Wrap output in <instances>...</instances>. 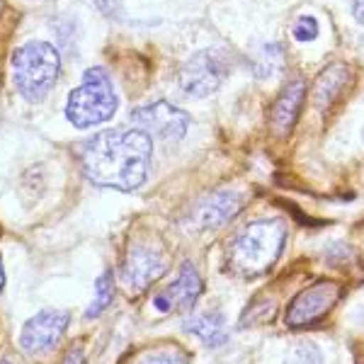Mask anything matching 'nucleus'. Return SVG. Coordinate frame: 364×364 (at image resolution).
<instances>
[{
    "label": "nucleus",
    "mask_w": 364,
    "mask_h": 364,
    "mask_svg": "<svg viewBox=\"0 0 364 364\" xmlns=\"http://www.w3.org/2000/svg\"><path fill=\"white\" fill-rule=\"evenodd\" d=\"M3 284H5V272H3V262H0V291H3Z\"/></svg>",
    "instance_id": "4be33fe9"
},
{
    "label": "nucleus",
    "mask_w": 364,
    "mask_h": 364,
    "mask_svg": "<svg viewBox=\"0 0 364 364\" xmlns=\"http://www.w3.org/2000/svg\"><path fill=\"white\" fill-rule=\"evenodd\" d=\"M304 95H306V83L301 78H294L282 87L279 97L272 105V112H269V127L277 136H287L294 129L296 117L301 112Z\"/></svg>",
    "instance_id": "f8f14e48"
},
{
    "label": "nucleus",
    "mask_w": 364,
    "mask_h": 364,
    "mask_svg": "<svg viewBox=\"0 0 364 364\" xmlns=\"http://www.w3.org/2000/svg\"><path fill=\"white\" fill-rule=\"evenodd\" d=\"M352 13H355V20L364 25V0H352Z\"/></svg>",
    "instance_id": "412c9836"
},
{
    "label": "nucleus",
    "mask_w": 364,
    "mask_h": 364,
    "mask_svg": "<svg viewBox=\"0 0 364 364\" xmlns=\"http://www.w3.org/2000/svg\"><path fill=\"white\" fill-rule=\"evenodd\" d=\"M243 209V197L236 190H216L199 199L195 207L190 209L187 216V228L190 231H209V228H219L226 221H231L238 211Z\"/></svg>",
    "instance_id": "9d476101"
},
{
    "label": "nucleus",
    "mask_w": 364,
    "mask_h": 364,
    "mask_svg": "<svg viewBox=\"0 0 364 364\" xmlns=\"http://www.w3.org/2000/svg\"><path fill=\"white\" fill-rule=\"evenodd\" d=\"M202 291L204 282L199 277V272L195 269V265L185 262L180 267L178 277L170 282L163 294L156 296L154 304L158 311H166V314H187L197 304V299L202 296Z\"/></svg>",
    "instance_id": "9b49d317"
},
{
    "label": "nucleus",
    "mask_w": 364,
    "mask_h": 364,
    "mask_svg": "<svg viewBox=\"0 0 364 364\" xmlns=\"http://www.w3.org/2000/svg\"><path fill=\"white\" fill-rule=\"evenodd\" d=\"M13 83L27 102H42L56 85L61 56L51 44L29 42L13 54Z\"/></svg>",
    "instance_id": "7ed1b4c3"
},
{
    "label": "nucleus",
    "mask_w": 364,
    "mask_h": 364,
    "mask_svg": "<svg viewBox=\"0 0 364 364\" xmlns=\"http://www.w3.org/2000/svg\"><path fill=\"white\" fill-rule=\"evenodd\" d=\"M154 144L141 129H112L85 141L80 166L85 178L97 187L134 192L149 178Z\"/></svg>",
    "instance_id": "f257e3e1"
},
{
    "label": "nucleus",
    "mask_w": 364,
    "mask_h": 364,
    "mask_svg": "<svg viewBox=\"0 0 364 364\" xmlns=\"http://www.w3.org/2000/svg\"><path fill=\"white\" fill-rule=\"evenodd\" d=\"M139 364H190L187 355L178 348H170V350H156L151 355L141 357Z\"/></svg>",
    "instance_id": "f3484780"
},
{
    "label": "nucleus",
    "mask_w": 364,
    "mask_h": 364,
    "mask_svg": "<svg viewBox=\"0 0 364 364\" xmlns=\"http://www.w3.org/2000/svg\"><path fill=\"white\" fill-rule=\"evenodd\" d=\"M287 240L282 221H252L228 245V265L240 277H260L277 262Z\"/></svg>",
    "instance_id": "f03ea898"
},
{
    "label": "nucleus",
    "mask_w": 364,
    "mask_h": 364,
    "mask_svg": "<svg viewBox=\"0 0 364 364\" xmlns=\"http://www.w3.org/2000/svg\"><path fill=\"white\" fill-rule=\"evenodd\" d=\"M117 105H119V100H117L107 70L92 66L83 73V83L68 95L66 119L78 129H90L112 119Z\"/></svg>",
    "instance_id": "20e7f679"
},
{
    "label": "nucleus",
    "mask_w": 364,
    "mask_h": 364,
    "mask_svg": "<svg viewBox=\"0 0 364 364\" xmlns=\"http://www.w3.org/2000/svg\"><path fill=\"white\" fill-rule=\"evenodd\" d=\"M0 364H10V362L8 360H0Z\"/></svg>",
    "instance_id": "5701e85b"
},
{
    "label": "nucleus",
    "mask_w": 364,
    "mask_h": 364,
    "mask_svg": "<svg viewBox=\"0 0 364 364\" xmlns=\"http://www.w3.org/2000/svg\"><path fill=\"white\" fill-rule=\"evenodd\" d=\"M294 37L296 42H314L318 37V22L314 17H299V22L294 25Z\"/></svg>",
    "instance_id": "a211bd4d"
},
{
    "label": "nucleus",
    "mask_w": 364,
    "mask_h": 364,
    "mask_svg": "<svg viewBox=\"0 0 364 364\" xmlns=\"http://www.w3.org/2000/svg\"><path fill=\"white\" fill-rule=\"evenodd\" d=\"M340 294H343V287L338 282L331 279H321L314 282L311 287H306L304 291L291 299L289 309H287L284 321L289 323L291 328H306L318 323L323 316H328L336 304L340 301Z\"/></svg>",
    "instance_id": "423d86ee"
},
{
    "label": "nucleus",
    "mask_w": 364,
    "mask_h": 364,
    "mask_svg": "<svg viewBox=\"0 0 364 364\" xmlns=\"http://www.w3.org/2000/svg\"><path fill=\"white\" fill-rule=\"evenodd\" d=\"M228 78V63L226 58L214 49L197 51L185 61V66L178 73L180 90L190 97H207L216 92L224 80Z\"/></svg>",
    "instance_id": "39448f33"
},
{
    "label": "nucleus",
    "mask_w": 364,
    "mask_h": 364,
    "mask_svg": "<svg viewBox=\"0 0 364 364\" xmlns=\"http://www.w3.org/2000/svg\"><path fill=\"white\" fill-rule=\"evenodd\" d=\"M352 80V70L348 63H331L326 66V70H321L318 78L314 83V92H311V100H314V107L318 112H326L336 105V100L348 90Z\"/></svg>",
    "instance_id": "ddd939ff"
},
{
    "label": "nucleus",
    "mask_w": 364,
    "mask_h": 364,
    "mask_svg": "<svg viewBox=\"0 0 364 364\" xmlns=\"http://www.w3.org/2000/svg\"><path fill=\"white\" fill-rule=\"evenodd\" d=\"M114 299V282H112V272H102L95 282V299H92V304L87 306L85 311V318H97L100 314H102L105 309L112 304Z\"/></svg>",
    "instance_id": "2eb2a0df"
},
{
    "label": "nucleus",
    "mask_w": 364,
    "mask_h": 364,
    "mask_svg": "<svg viewBox=\"0 0 364 364\" xmlns=\"http://www.w3.org/2000/svg\"><path fill=\"white\" fill-rule=\"evenodd\" d=\"M168 269L166 252L154 243H141L136 240L129 245L127 257L122 262V284L127 287L132 294L149 289L156 279H161Z\"/></svg>",
    "instance_id": "0eeeda50"
},
{
    "label": "nucleus",
    "mask_w": 364,
    "mask_h": 364,
    "mask_svg": "<svg viewBox=\"0 0 364 364\" xmlns=\"http://www.w3.org/2000/svg\"><path fill=\"white\" fill-rule=\"evenodd\" d=\"M185 328L187 333L197 336L202 340L204 345L209 348H216V345L226 343L228 340V333H226V321L221 314H202V316H192V318L185 321Z\"/></svg>",
    "instance_id": "4468645a"
},
{
    "label": "nucleus",
    "mask_w": 364,
    "mask_h": 364,
    "mask_svg": "<svg viewBox=\"0 0 364 364\" xmlns=\"http://www.w3.org/2000/svg\"><path fill=\"white\" fill-rule=\"evenodd\" d=\"M255 75L257 78H269L282 68V49L277 44H267L262 46L260 58H255Z\"/></svg>",
    "instance_id": "dca6fc26"
},
{
    "label": "nucleus",
    "mask_w": 364,
    "mask_h": 364,
    "mask_svg": "<svg viewBox=\"0 0 364 364\" xmlns=\"http://www.w3.org/2000/svg\"><path fill=\"white\" fill-rule=\"evenodd\" d=\"M134 127L141 129L144 134L163 141H180L185 139L187 129H190V114L182 112L180 107L170 102H151L144 107H136L132 112Z\"/></svg>",
    "instance_id": "1a4fd4ad"
},
{
    "label": "nucleus",
    "mask_w": 364,
    "mask_h": 364,
    "mask_svg": "<svg viewBox=\"0 0 364 364\" xmlns=\"http://www.w3.org/2000/svg\"><path fill=\"white\" fill-rule=\"evenodd\" d=\"M299 357V364H323V357L321 352L314 348V345H301L296 352Z\"/></svg>",
    "instance_id": "6ab92c4d"
},
{
    "label": "nucleus",
    "mask_w": 364,
    "mask_h": 364,
    "mask_svg": "<svg viewBox=\"0 0 364 364\" xmlns=\"http://www.w3.org/2000/svg\"><path fill=\"white\" fill-rule=\"evenodd\" d=\"M68 314L58 309H44L34 314L20 333V348L32 357H44L61 343L68 328Z\"/></svg>",
    "instance_id": "6e6552de"
},
{
    "label": "nucleus",
    "mask_w": 364,
    "mask_h": 364,
    "mask_svg": "<svg viewBox=\"0 0 364 364\" xmlns=\"http://www.w3.org/2000/svg\"><path fill=\"white\" fill-rule=\"evenodd\" d=\"M61 364H85V355H83V350H70L68 355L61 360Z\"/></svg>",
    "instance_id": "aec40b11"
}]
</instances>
